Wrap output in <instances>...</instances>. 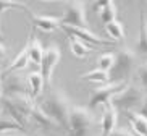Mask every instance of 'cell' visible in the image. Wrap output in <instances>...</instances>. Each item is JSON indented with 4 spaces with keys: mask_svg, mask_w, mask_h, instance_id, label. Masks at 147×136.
I'll use <instances>...</instances> for the list:
<instances>
[{
    "mask_svg": "<svg viewBox=\"0 0 147 136\" xmlns=\"http://www.w3.org/2000/svg\"><path fill=\"white\" fill-rule=\"evenodd\" d=\"M37 106L60 128L68 130V115H69V109H71V102H69L68 96H66V92L63 89L49 88L45 96L40 99Z\"/></svg>",
    "mask_w": 147,
    "mask_h": 136,
    "instance_id": "obj_1",
    "label": "cell"
},
{
    "mask_svg": "<svg viewBox=\"0 0 147 136\" xmlns=\"http://www.w3.org/2000/svg\"><path fill=\"white\" fill-rule=\"evenodd\" d=\"M97 123V118L87 107L71 104L68 115V136H91V130Z\"/></svg>",
    "mask_w": 147,
    "mask_h": 136,
    "instance_id": "obj_2",
    "label": "cell"
},
{
    "mask_svg": "<svg viewBox=\"0 0 147 136\" xmlns=\"http://www.w3.org/2000/svg\"><path fill=\"white\" fill-rule=\"evenodd\" d=\"M138 55L133 49L126 47H120L115 53V65L108 75H110V83H118V81H126L131 76L136 68H138Z\"/></svg>",
    "mask_w": 147,
    "mask_h": 136,
    "instance_id": "obj_3",
    "label": "cell"
},
{
    "mask_svg": "<svg viewBox=\"0 0 147 136\" xmlns=\"http://www.w3.org/2000/svg\"><path fill=\"white\" fill-rule=\"evenodd\" d=\"M2 107H5V110L8 112L11 120H15L20 127H23L26 130V123L31 117L32 109H34L31 96H13V97L3 96Z\"/></svg>",
    "mask_w": 147,
    "mask_h": 136,
    "instance_id": "obj_4",
    "label": "cell"
},
{
    "mask_svg": "<svg viewBox=\"0 0 147 136\" xmlns=\"http://www.w3.org/2000/svg\"><path fill=\"white\" fill-rule=\"evenodd\" d=\"M144 92L142 89L136 86V84H128L121 92H118L113 97L112 106L117 109H123L126 112H136L139 109V106L142 104Z\"/></svg>",
    "mask_w": 147,
    "mask_h": 136,
    "instance_id": "obj_5",
    "label": "cell"
},
{
    "mask_svg": "<svg viewBox=\"0 0 147 136\" xmlns=\"http://www.w3.org/2000/svg\"><path fill=\"white\" fill-rule=\"evenodd\" d=\"M60 58H61V49L58 44H50L47 49H44V57L42 62H40V75H42L45 89L50 88L53 71H55Z\"/></svg>",
    "mask_w": 147,
    "mask_h": 136,
    "instance_id": "obj_6",
    "label": "cell"
},
{
    "mask_svg": "<svg viewBox=\"0 0 147 136\" xmlns=\"http://www.w3.org/2000/svg\"><path fill=\"white\" fill-rule=\"evenodd\" d=\"M128 86V81H118V83H108L105 86H100L99 89H95L91 94V99H89V104H87V109H95L99 106H107V104H112L113 97L117 96L118 92H121L123 89Z\"/></svg>",
    "mask_w": 147,
    "mask_h": 136,
    "instance_id": "obj_7",
    "label": "cell"
},
{
    "mask_svg": "<svg viewBox=\"0 0 147 136\" xmlns=\"http://www.w3.org/2000/svg\"><path fill=\"white\" fill-rule=\"evenodd\" d=\"M61 26L89 28L86 16V3L84 2H69L61 16Z\"/></svg>",
    "mask_w": 147,
    "mask_h": 136,
    "instance_id": "obj_8",
    "label": "cell"
},
{
    "mask_svg": "<svg viewBox=\"0 0 147 136\" xmlns=\"http://www.w3.org/2000/svg\"><path fill=\"white\" fill-rule=\"evenodd\" d=\"M61 29L65 31L68 36L76 37V39L82 41L84 44H92V47H99V45H113L112 42L102 39L95 34L94 31H91L89 28H74V26H61Z\"/></svg>",
    "mask_w": 147,
    "mask_h": 136,
    "instance_id": "obj_9",
    "label": "cell"
},
{
    "mask_svg": "<svg viewBox=\"0 0 147 136\" xmlns=\"http://www.w3.org/2000/svg\"><path fill=\"white\" fill-rule=\"evenodd\" d=\"M2 79H5L3 81V96L13 97V96H28L29 94L28 92L26 81L21 76L13 75V76H7V78H2Z\"/></svg>",
    "mask_w": 147,
    "mask_h": 136,
    "instance_id": "obj_10",
    "label": "cell"
},
{
    "mask_svg": "<svg viewBox=\"0 0 147 136\" xmlns=\"http://www.w3.org/2000/svg\"><path fill=\"white\" fill-rule=\"evenodd\" d=\"M31 23L34 29L42 32H53L61 26V16H50V15H34L31 13Z\"/></svg>",
    "mask_w": 147,
    "mask_h": 136,
    "instance_id": "obj_11",
    "label": "cell"
},
{
    "mask_svg": "<svg viewBox=\"0 0 147 136\" xmlns=\"http://www.w3.org/2000/svg\"><path fill=\"white\" fill-rule=\"evenodd\" d=\"M117 122H118V110L117 107H113L112 104H107L105 110L102 114V136H110L115 128H117Z\"/></svg>",
    "mask_w": 147,
    "mask_h": 136,
    "instance_id": "obj_12",
    "label": "cell"
},
{
    "mask_svg": "<svg viewBox=\"0 0 147 136\" xmlns=\"http://www.w3.org/2000/svg\"><path fill=\"white\" fill-rule=\"evenodd\" d=\"M28 55H29V60L32 63L40 66V62H42V57H44V49H42V44H40V41L37 39L34 36V31L29 34V39H28Z\"/></svg>",
    "mask_w": 147,
    "mask_h": 136,
    "instance_id": "obj_13",
    "label": "cell"
},
{
    "mask_svg": "<svg viewBox=\"0 0 147 136\" xmlns=\"http://www.w3.org/2000/svg\"><path fill=\"white\" fill-rule=\"evenodd\" d=\"M29 118L32 120L39 128H44V130H52V128L58 127V125H57V123L53 122V120L50 118V117H49V115L45 114L39 106H34V109H32V112H31Z\"/></svg>",
    "mask_w": 147,
    "mask_h": 136,
    "instance_id": "obj_14",
    "label": "cell"
},
{
    "mask_svg": "<svg viewBox=\"0 0 147 136\" xmlns=\"http://www.w3.org/2000/svg\"><path fill=\"white\" fill-rule=\"evenodd\" d=\"M28 62H29V55H28V47L24 45V47L21 49V52H20L16 57H15V60L11 62V63L7 66V70L2 73V78H7V76H10L11 73H15L16 70L26 68V66H28Z\"/></svg>",
    "mask_w": 147,
    "mask_h": 136,
    "instance_id": "obj_15",
    "label": "cell"
},
{
    "mask_svg": "<svg viewBox=\"0 0 147 136\" xmlns=\"http://www.w3.org/2000/svg\"><path fill=\"white\" fill-rule=\"evenodd\" d=\"M69 50H71V53H73L76 58L84 60V58L89 57V53L94 50V47H91V45L84 44L82 41H79V39H76V37H71V36H69Z\"/></svg>",
    "mask_w": 147,
    "mask_h": 136,
    "instance_id": "obj_16",
    "label": "cell"
},
{
    "mask_svg": "<svg viewBox=\"0 0 147 136\" xmlns=\"http://www.w3.org/2000/svg\"><path fill=\"white\" fill-rule=\"evenodd\" d=\"M129 117L131 127L136 136H147V118H144L142 115H139L138 112H126Z\"/></svg>",
    "mask_w": 147,
    "mask_h": 136,
    "instance_id": "obj_17",
    "label": "cell"
},
{
    "mask_svg": "<svg viewBox=\"0 0 147 136\" xmlns=\"http://www.w3.org/2000/svg\"><path fill=\"white\" fill-rule=\"evenodd\" d=\"M28 83H29V89H31V99H37L44 89V79H42L40 71H32V73H29Z\"/></svg>",
    "mask_w": 147,
    "mask_h": 136,
    "instance_id": "obj_18",
    "label": "cell"
},
{
    "mask_svg": "<svg viewBox=\"0 0 147 136\" xmlns=\"http://www.w3.org/2000/svg\"><path fill=\"white\" fill-rule=\"evenodd\" d=\"M138 50L147 57V15L141 12V26H139V39H138Z\"/></svg>",
    "mask_w": 147,
    "mask_h": 136,
    "instance_id": "obj_19",
    "label": "cell"
},
{
    "mask_svg": "<svg viewBox=\"0 0 147 136\" xmlns=\"http://www.w3.org/2000/svg\"><path fill=\"white\" fill-rule=\"evenodd\" d=\"M79 79H87L91 83H99L102 86H105V84L110 83V75H108V71L95 68V70H91V71H87V73H82L79 76Z\"/></svg>",
    "mask_w": 147,
    "mask_h": 136,
    "instance_id": "obj_20",
    "label": "cell"
},
{
    "mask_svg": "<svg viewBox=\"0 0 147 136\" xmlns=\"http://www.w3.org/2000/svg\"><path fill=\"white\" fill-rule=\"evenodd\" d=\"M117 15H118V8H117V5H115V2L108 0L107 5L100 10V21L107 26L108 23H112L117 20Z\"/></svg>",
    "mask_w": 147,
    "mask_h": 136,
    "instance_id": "obj_21",
    "label": "cell"
},
{
    "mask_svg": "<svg viewBox=\"0 0 147 136\" xmlns=\"http://www.w3.org/2000/svg\"><path fill=\"white\" fill-rule=\"evenodd\" d=\"M105 29H107V34L110 36L112 39H115V41H123L125 39V28H123V24H121L118 20L108 23L107 26H105Z\"/></svg>",
    "mask_w": 147,
    "mask_h": 136,
    "instance_id": "obj_22",
    "label": "cell"
},
{
    "mask_svg": "<svg viewBox=\"0 0 147 136\" xmlns=\"http://www.w3.org/2000/svg\"><path fill=\"white\" fill-rule=\"evenodd\" d=\"M115 65V53L113 52H102L97 58V68L104 71H110Z\"/></svg>",
    "mask_w": 147,
    "mask_h": 136,
    "instance_id": "obj_23",
    "label": "cell"
},
{
    "mask_svg": "<svg viewBox=\"0 0 147 136\" xmlns=\"http://www.w3.org/2000/svg\"><path fill=\"white\" fill-rule=\"evenodd\" d=\"M5 131H26V130L10 117H0V135H3Z\"/></svg>",
    "mask_w": 147,
    "mask_h": 136,
    "instance_id": "obj_24",
    "label": "cell"
},
{
    "mask_svg": "<svg viewBox=\"0 0 147 136\" xmlns=\"http://www.w3.org/2000/svg\"><path fill=\"white\" fill-rule=\"evenodd\" d=\"M136 78H138V83L141 84V89H147V62L138 65V68H136Z\"/></svg>",
    "mask_w": 147,
    "mask_h": 136,
    "instance_id": "obj_25",
    "label": "cell"
},
{
    "mask_svg": "<svg viewBox=\"0 0 147 136\" xmlns=\"http://www.w3.org/2000/svg\"><path fill=\"white\" fill-rule=\"evenodd\" d=\"M10 8L23 10V12H26V13H29V15L32 13L26 5H21V3H18V2H0V13H3L5 10H10Z\"/></svg>",
    "mask_w": 147,
    "mask_h": 136,
    "instance_id": "obj_26",
    "label": "cell"
},
{
    "mask_svg": "<svg viewBox=\"0 0 147 136\" xmlns=\"http://www.w3.org/2000/svg\"><path fill=\"white\" fill-rule=\"evenodd\" d=\"M139 115H142L144 118H147V94H144V99H142V104L139 106V109L136 110Z\"/></svg>",
    "mask_w": 147,
    "mask_h": 136,
    "instance_id": "obj_27",
    "label": "cell"
},
{
    "mask_svg": "<svg viewBox=\"0 0 147 136\" xmlns=\"http://www.w3.org/2000/svg\"><path fill=\"white\" fill-rule=\"evenodd\" d=\"M110 136H136L131 130H126V128H120V130H115Z\"/></svg>",
    "mask_w": 147,
    "mask_h": 136,
    "instance_id": "obj_28",
    "label": "cell"
},
{
    "mask_svg": "<svg viewBox=\"0 0 147 136\" xmlns=\"http://www.w3.org/2000/svg\"><path fill=\"white\" fill-rule=\"evenodd\" d=\"M2 99H3V79H2V73H0V109H2Z\"/></svg>",
    "mask_w": 147,
    "mask_h": 136,
    "instance_id": "obj_29",
    "label": "cell"
},
{
    "mask_svg": "<svg viewBox=\"0 0 147 136\" xmlns=\"http://www.w3.org/2000/svg\"><path fill=\"white\" fill-rule=\"evenodd\" d=\"M5 55H7V47L0 42V60H2V58H5Z\"/></svg>",
    "mask_w": 147,
    "mask_h": 136,
    "instance_id": "obj_30",
    "label": "cell"
},
{
    "mask_svg": "<svg viewBox=\"0 0 147 136\" xmlns=\"http://www.w3.org/2000/svg\"><path fill=\"white\" fill-rule=\"evenodd\" d=\"M0 41H3V32H2V28H0Z\"/></svg>",
    "mask_w": 147,
    "mask_h": 136,
    "instance_id": "obj_31",
    "label": "cell"
}]
</instances>
